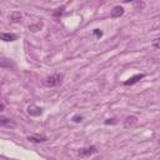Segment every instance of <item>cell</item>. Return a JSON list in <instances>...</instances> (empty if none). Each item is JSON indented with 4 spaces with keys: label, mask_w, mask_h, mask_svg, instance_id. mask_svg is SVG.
<instances>
[{
    "label": "cell",
    "mask_w": 160,
    "mask_h": 160,
    "mask_svg": "<svg viewBox=\"0 0 160 160\" xmlns=\"http://www.w3.org/2000/svg\"><path fill=\"white\" fill-rule=\"evenodd\" d=\"M62 80H64V74H52V75H49L44 79V84L48 86V88H54V86H59L62 84Z\"/></svg>",
    "instance_id": "1"
},
{
    "label": "cell",
    "mask_w": 160,
    "mask_h": 160,
    "mask_svg": "<svg viewBox=\"0 0 160 160\" xmlns=\"http://www.w3.org/2000/svg\"><path fill=\"white\" fill-rule=\"evenodd\" d=\"M96 152H98L96 146L91 145V146H86V148L79 149V150H78V156H79V158H89V156H91V155H94V154H96Z\"/></svg>",
    "instance_id": "2"
},
{
    "label": "cell",
    "mask_w": 160,
    "mask_h": 160,
    "mask_svg": "<svg viewBox=\"0 0 160 160\" xmlns=\"http://www.w3.org/2000/svg\"><path fill=\"white\" fill-rule=\"evenodd\" d=\"M26 111H28V114H29L30 116L38 118V116H40V115L44 112V109L40 108V106H38V105H35V104H31V105H29V106L26 108Z\"/></svg>",
    "instance_id": "3"
},
{
    "label": "cell",
    "mask_w": 160,
    "mask_h": 160,
    "mask_svg": "<svg viewBox=\"0 0 160 160\" xmlns=\"http://www.w3.org/2000/svg\"><path fill=\"white\" fill-rule=\"evenodd\" d=\"M138 121H139L138 116H135V115H129V116H126L125 120H124V128H125V129L134 128V126L138 124Z\"/></svg>",
    "instance_id": "4"
},
{
    "label": "cell",
    "mask_w": 160,
    "mask_h": 160,
    "mask_svg": "<svg viewBox=\"0 0 160 160\" xmlns=\"http://www.w3.org/2000/svg\"><path fill=\"white\" fill-rule=\"evenodd\" d=\"M124 12H125L124 8L120 6V5H116V6H114V8L111 9V11H110V18H111V19H118V18L122 16Z\"/></svg>",
    "instance_id": "5"
},
{
    "label": "cell",
    "mask_w": 160,
    "mask_h": 160,
    "mask_svg": "<svg viewBox=\"0 0 160 160\" xmlns=\"http://www.w3.org/2000/svg\"><path fill=\"white\" fill-rule=\"evenodd\" d=\"M145 78V74H136V75H134V76H131V78H129L126 81H124L122 84L125 85V86H129V85H134V84H136L138 81H140L141 79H144Z\"/></svg>",
    "instance_id": "6"
},
{
    "label": "cell",
    "mask_w": 160,
    "mask_h": 160,
    "mask_svg": "<svg viewBox=\"0 0 160 160\" xmlns=\"http://www.w3.org/2000/svg\"><path fill=\"white\" fill-rule=\"evenodd\" d=\"M1 40L5 41V42H12L15 40H18V34H14V32H1Z\"/></svg>",
    "instance_id": "7"
},
{
    "label": "cell",
    "mask_w": 160,
    "mask_h": 160,
    "mask_svg": "<svg viewBox=\"0 0 160 160\" xmlns=\"http://www.w3.org/2000/svg\"><path fill=\"white\" fill-rule=\"evenodd\" d=\"M0 126H2V128H15L16 124L11 119H8L4 115H1L0 116Z\"/></svg>",
    "instance_id": "8"
},
{
    "label": "cell",
    "mask_w": 160,
    "mask_h": 160,
    "mask_svg": "<svg viewBox=\"0 0 160 160\" xmlns=\"http://www.w3.org/2000/svg\"><path fill=\"white\" fill-rule=\"evenodd\" d=\"M9 19H10L11 22L19 24V22L22 21V14H21L20 11H12V12L9 15Z\"/></svg>",
    "instance_id": "9"
},
{
    "label": "cell",
    "mask_w": 160,
    "mask_h": 160,
    "mask_svg": "<svg viewBox=\"0 0 160 160\" xmlns=\"http://www.w3.org/2000/svg\"><path fill=\"white\" fill-rule=\"evenodd\" d=\"M30 142H36V144H40V142H45V141H48V138L46 136H38V135H29L28 138H26Z\"/></svg>",
    "instance_id": "10"
},
{
    "label": "cell",
    "mask_w": 160,
    "mask_h": 160,
    "mask_svg": "<svg viewBox=\"0 0 160 160\" xmlns=\"http://www.w3.org/2000/svg\"><path fill=\"white\" fill-rule=\"evenodd\" d=\"M64 11H65V5H61V6H59L58 9H55V10L52 11V16L56 18V19H59V18L64 14Z\"/></svg>",
    "instance_id": "11"
},
{
    "label": "cell",
    "mask_w": 160,
    "mask_h": 160,
    "mask_svg": "<svg viewBox=\"0 0 160 160\" xmlns=\"http://www.w3.org/2000/svg\"><path fill=\"white\" fill-rule=\"evenodd\" d=\"M42 26H44L42 21H38L36 24H31V25L29 26V29H30V30H31L32 32H36V31L41 30V29H42Z\"/></svg>",
    "instance_id": "12"
},
{
    "label": "cell",
    "mask_w": 160,
    "mask_h": 160,
    "mask_svg": "<svg viewBox=\"0 0 160 160\" xmlns=\"http://www.w3.org/2000/svg\"><path fill=\"white\" fill-rule=\"evenodd\" d=\"M82 119H84V116H82V115H79V114H76V115H74V116L71 118V120H72L74 122H81Z\"/></svg>",
    "instance_id": "13"
},
{
    "label": "cell",
    "mask_w": 160,
    "mask_h": 160,
    "mask_svg": "<svg viewBox=\"0 0 160 160\" xmlns=\"http://www.w3.org/2000/svg\"><path fill=\"white\" fill-rule=\"evenodd\" d=\"M104 122H105V125H114V124L118 122V120L115 118H110V119H106Z\"/></svg>",
    "instance_id": "14"
},
{
    "label": "cell",
    "mask_w": 160,
    "mask_h": 160,
    "mask_svg": "<svg viewBox=\"0 0 160 160\" xmlns=\"http://www.w3.org/2000/svg\"><path fill=\"white\" fill-rule=\"evenodd\" d=\"M152 48L160 49V38H156V39L152 40Z\"/></svg>",
    "instance_id": "15"
},
{
    "label": "cell",
    "mask_w": 160,
    "mask_h": 160,
    "mask_svg": "<svg viewBox=\"0 0 160 160\" xmlns=\"http://www.w3.org/2000/svg\"><path fill=\"white\" fill-rule=\"evenodd\" d=\"M92 34H94L96 38H101V36H102V31H101L100 29H94V30H92Z\"/></svg>",
    "instance_id": "16"
},
{
    "label": "cell",
    "mask_w": 160,
    "mask_h": 160,
    "mask_svg": "<svg viewBox=\"0 0 160 160\" xmlns=\"http://www.w3.org/2000/svg\"><path fill=\"white\" fill-rule=\"evenodd\" d=\"M4 109H5V102H4V101H1V105H0V111H4Z\"/></svg>",
    "instance_id": "17"
},
{
    "label": "cell",
    "mask_w": 160,
    "mask_h": 160,
    "mask_svg": "<svg viewBox=\"0 0 160 160\" xmlns=\"http://www.w3.org/2000/svg\"><path fill=\"white\" fill-rule=\"evenodd\" d=\"M131 1H135V0H122V2H125V4L126 2H131Z\"/></svg>",
    "instance_id": "18"
}]
</instances>
